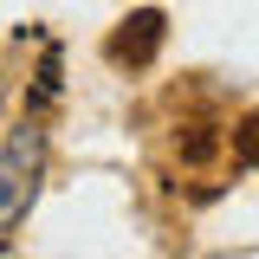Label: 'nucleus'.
<instances>
[{"label": "nucleus", "instance_id": "obj_1", "mask_svg": "<svg viewBox=\"0 0 259 259\" xmlns=\"http://www.w3.org/2000/svg\"><path fill=\"white\" fill-rule=\"evenodd\" d=\"M39 182H46V130L26 117L0 143V233L26 221V207L39 201Z\"/></svg>", "mask_w": 259, "mask_h": 259}, {"label": "nucleus", "instance_id": "obj_2", "mask_svg": "<svg viewBox=\"0 0 259 259\" xmlns=\"http://www.w3.org/2000/svg\"><path fill=\"white\" fill-rule=\"evenodd\" d=\"M162 46V13H136V20H123V32L110 39V59L117 65H149Z\"/></svg>", "mask_w": 259, "mask_h": 259}, {"label": "nucleus", "instance_id": "obj_3", "mask_svg": "<svg viewBox=\"0 0 259 259\" xmlns=\"http://www.w3.org/2000/svg\"><path fill=\"white\" fill-rule=\"evenodd\" d=\"M233 156L246 162V168H259V110H253L240 130H233Z\"/></svg>", "mask_w": 259, "mask_h": 259}, {"label": "nucleus", "instance_id": "obj_4", "mask_svg": "<svg viewBox=\"0 0 259 259\" xmlns=\"http://www.w3.org/2000/svg\"><path fill=\"white\" fill-rule=\"evenodd\" d=\"M0 104H7V71H0Z\"/></svg>", "mask_w": 259, "mask_h": 259}]
</instances>
